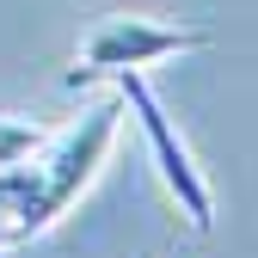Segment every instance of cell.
Here are the masks:
<instances>
[{"instance_id": "4", "label": "cell", "mask_w": 258, "mask_h": 258, "mask_svg": "<svg viewBox=\"0 0 258 258\" xmlns=\"http://www.w3.org/2000/svg\"><path fill=\"white\" fill-rule=\"evenodd\" d=\"M37 142H43V129L31 123V117H0V172L19 166V160L37 148Z\"/></svg>"}, {"instance_id": "3", "label": "cell", "mask_w": 258, "mask_h": 258, "mask_svg": "<svg viewBox=\"0 0 258 258\" xmlns=\"http://www.w3.org/2000/svg\"><path fill=\"white\" fill-rule=\"evenodd\" d=\"M111 86H117L123 111L142 123V136H148V154H154V166H160V184L172 190L178 215H184V221H190L197 234H209V221H215V197H209V178H203V166H197V160H190V148H184V136L172 129V117L160 111L154 86L142 80V68L117 74Z\"/></svg>"}, {"instance_id": "2", "label": "cell", "mask_w": 258, "mask_h": 258, "mask_svg": "<svg viewBox=\"0 0 258 258\" xmlns=\"http://www.w3.org/2000/svg\"><path fill=\"white\" fill-rule=\"evenodd\" d=\"M209 31L203 25H160V19H99L80 37V55L68 68V86H86V80H117L129 68H148V61H166L178 49H203Z\"/></svg>"}, {"instance_id": "1", "label": "cell", "mask_w": 258, "mask_h": 258, "mask_svg": "<svg viewBox=\"0 0 258 258\" xmlns=\"http://www.w3.org/2000/svg\"><path fill=\"white\" fill-rule=\"evenodd\" d=\"M117 123H123V99L111 86V99H99L68 136H55L49 148L37 142L19 166L0 172V215H7L13 240H31V234L55 228V215H68L80 203V190L99 178L105 154L117 142Z\"/></svg>"}]
</instances>
